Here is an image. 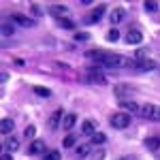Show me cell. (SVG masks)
<instances>
[{
  "label": "cell",
  "instance_id": "cell-1",
  "mask_svg": "<svg viewBox=\"0 0 160 160\" xmlns=\"http://www.w3.org/2000/svg\"><path fill=\"white\" fill-rule=\"evenodd\" d=\"M86 58L88 60H94L96 64L109 66V68H124V66L130 68V64H132L130 58H126L122 53H115V51H107V49H88Z\"/></svg>",
  "mask_w": 160,
  "mask_h": 160
},
{
  "label": "cell",
  "instance_id": "cell-2",
  "mask_svg": "<svg viewBox=\"0 0 160 160\" xmlns=\"http://www.w3.org/2000/svg\"><path fill=\"white\" fill-rule=\"evenodd\" d=\"M109 122L113 128H118V130H124V128H128L130 122H132V118H130V113H126V111H118V113H113L109 118Z\"/></svg>",
  "mask_w": 160,
  "mask_h": 160
},
{
  "label": "cell",
  "instance_id": "cell-3",
  "mask_svg": "<svg viewBox=\"0 0 160 160\" xmlns=\"http://www.w3.org/2000/svg\"><path fill=\"white\" fill-rule=\"evenodd\" d=\"M141 115L152 122H160V107L154 102H145V105H141Z\"/></svg>",
  "mask_w": 160,
  "mask_h": 160
},
{
  "label": "cell",
  "instance_id": "cell-4",
  "mask_svg": "<svg viewBox=\"0 0 160 160\" xmlns=\"http://www.w3.org/2000/svg\"><path fill=\"white\" fill-rule=\"evenodd\" d=\"M105 13H107V4H98V7H94V9H92V13H90V15L86 17V22H88V24H92V22H98V19L102 17V15H105Z\"/></svg>",
  "mask_w": 160,
  "mask_h": 160
},
{
  "label": "cell",
  "instance_id": "cell-5",
  "mask_svg": "<svg viewBox=\"0 0 160 160\" xmlns=\"http://www.w3.org/2000/svg\"><path fill=\"white\" fill-rule=\"evenodd\" d=\"M130 68H135V71H152V68H156V62L154 60H132Z\"/></svg>",
  "mask_w": 160,
  "mask_h": 160
},
{
  "label": "cell",
  "instance_id": "cell-6",
  "mask_svg": "<svg viewBox=\"0 0 160 160\" xmlns=\"http://www.w3.org/2000/svg\"><path fill=\"white\" fill-rule=\"evenodd\" d=\"M11 22H13V24L24 26V28H32V26H34V19L26 17V15H22V13H13V15H11Z\"/></svg>",
  "mask_w": 160,
  "mask_h": 160
},
{
  "label": "cell",
  "instance_id": "cell-7",
  "mask_svg": "<svg viewBox=\"0 0 160 160\" xmlns=\"http://www.w3.org/2000/svg\"><path fill=\"white\" fill-rule=\"evenodd\" d=\"M124 17H126V9H122V7H115V9H111V15H109V19H111V26H118L120 22H122Z\"/></svg>",
  "mask_w": 160,
  "mask_h": 160
},
{
  "label": "cell",
  "instance_id": "cell-8",
  "mask_svg": "<svg viewBox=\"0 0 160 160\" xmlns=\"http://www.w3.org/2000/svg\"><path fill=\"white\" fill-rule=\"evenodd\" d=\"M60 122H64V111H62V109H56L53 113H51V118H49V122H47V126H49L51 130H56Z\"/></svg>",
  "mask_w": 160,
  "mask_h": 160
},
{
  "label": "cell",
  "instance_id": "cell-9",
  "mask_svg": "<svg viewBox=\"0 0 160 160\" xmlns=\"http://www.w3.org/2000/svg\"><path fill=\"white\" fill-rule=\"evenodd\" d=\"M120 107L124 111H130V113H137V115H141V105L135 102V100H122L120 102Z\"/></svg>",
  "mask_w": 160,
  "mask_h": 160
},
{
  "label": "cell",
  "instance_id": "cell-10",
  "mask_svg": "<svg viewBox=\"0 0 160 160\" xmlns=\"http://www.w3.org/2000/svg\"><path fill=\"white\" fill-rule=\"evenodd\" d=\"M141 41H143V34H141L139 30H128V32H126V43H128V45H139Z\"/></svg>",
  "mask_w": 160,
  "mask_h": 160
},
{
  "label": "cell",
  "instance_id": "cell-11",
  "mask_svg": "<svg viewBox=\"0 0 160 160\" xmlns=\"http://www.w3.org/2000/svg\"><path fill=\"white\" fill-rule=\"evenodd\" d=\"M81 132L83 135H96V122L94 120H83L81 122Z\"/></svg>",
  "mask_w": 160,
  "mask_h": 160
},
{
  "label": "cell",
  "instance_id": "cell-12",
  "mask_svg": "<svg viewBox=\"0 0 160 160\" xmlns=\"http://www.w3.org/2000/svg\"><path fill=\"white\" fill-rule=\"evenodd\" d=\"M43 149H45V143H43V141H32V143L28 145V154H30V156H37Z\"/></svg>",
  "mask_w": 160,
  "mask_h": 160
},
{
  "label": "cell",
  "instance_id": "cell-13",
  "mask_svg": "<svg viewBox=\"0 0 160 160\" xmlns=\"http://www.w3.org/2000/svg\"><path fill=\"white\" fill-rule=\"evenodd\" d=\"M143 145H145L148 149H152V152L160 148V137H148V139L143 141Z\"/></svg>",
  "mask_w": 160,
  "mask_h": 160
},
{
  "label": "cell",
  "instance_id": "cell-14",
  "mask_svg": "<svg viewBox=\"0 0 160 160\" xmlns=\"http://www.w3.org/2000/svg\"><path fill=\"white\" fill-rule=\"evenodd\" d=\"M66 13H68V9H66L64 4H53V7H51V15H56V17H60V19H64Z\"/></svg>",
  "mask_w": 160,
  "mask_h": 160
},
{
  "label": "cell",
  "instance_id": "cell-15",
  "mask_svg": "<svg viewBox=\"0 0 160 160\" xmlns=\"http://www.w3.org/2000/svg\"><path fill=\"white\" fill-rule=\"evenodd\" d=\"M0 132H2V135H11L13 132V120H7V118H4V120L0 122Z\"/></svg>",
  "mask_w": 160,
  "mask_h": 160
},
{
  "label": "cell",
  "instance_id": "cell-16",
  "mask_svg": "<svg viewBox=\"0 0 160 160\" xmlns=\"http://www.w3.org/2000/svg\"><path fill=\"white\" fill-rule=\"evenodd\" d=\"M75 124H77V115H75V113H68V115H64V122H62V126H64L66 130H71Z\"/></svg>",
  "mask_w": 160,
  "mask_h": 160
},
{
  "label": "cell",
  "instance_id": "cell-17",
  "mask_svg": "<svg viewBox=\"0 0 160 160\" xmlns=\"http://www.w3.org/2000/svg\"><path fill=\"white\" fill-rule=\"evenodd\" d=\"M32 90L37 92L38 96H43V98H49V96H51V90H49V88H43V86H34V88H32Z\"/></svg>",
  "mask_w": 160,
  "mask_h": 160
},
{
  "label": "cell",
  "instance_id": "cell-18",
  "mask_svg": "<svg viewBox=\"0 0 160 160\" xmlns=\"http://www.w3.org/2000/svg\"><path fill=\"white\" fill-rule=\"evenodd\" d=\"M107 141V137L102 135V132H96V135H92V143L90 145H100V143H105Z\"/></svg>",
  "mask_w": 160,
  "mask_h": 160
},
{
  "label": "cell",
  "instance_id": "cell-19",
  "mask_svg": "<svg viewBox=\"0 0 160 160\" xmlns=\"http://www.w3.org/2000/svg\"><path fill=\"white\" fill-rule=\"evenodd\" d=\"M7 149H9V152H17V149H19V141H17L15 137H11V139L7 141Z\"/></svg>",
  "mask_w": 160,
  "mask_h": 160
},
{
  "label": "cell",
  "instance_id": "cell-20",
  "mask_svg": "<svg viewBox=\"0 0 160 160\" xmlns=\"http://www.w3.org/2000/svg\"><path fill=\"white\" fill-rule=\"evenodd\" d=\"M90 154V145H79L77 148V158H86Z\"/></svg>",
  "mask_w": 160,
  "mask_h": 160
},
{
  "label": "cell",
  "instance_id": "cell-21",
  "mask_svg": "<svg viewBox=\"0 0 160 160\" xmlns=\"http://www.w3.org/2000/svg\"><path fill=\"white\" fill-rule=\"evenodd\" d=\"M43 160H60V152L58 149H51V152H47L43 156Z\"/></svg>",
  "mask_w": 160,
  "mask_h": 160
},
{
  "label": "cell",
  "instance_id": "cell-22",
  "mask_svg": "<svg viewBox=\"0 0 160 160\" xmlns=\"http://www.w3.org/2000/svg\"><path fill=\"white\" fill-rule=\"evenodd\" d=\"M88 77H90L92 81H98V83H105V81H107V79H105L100 73H88Z\"/></svg>",
  "mask_w": 160,
  "mask_h": 160
},
{
  "label": "cell",
  "instance_id": "cell-23",
  "mask_svg": "<svg viewBox=\"0 0 160 160\" xmlns=\"http://www.w3.org/2000/svg\"><path fill=\"white\" fill-rule=\"evenodd\" d=\"M75 141H77V139H75L73 135H68V137H64L62 145H64V148H73V145H75Z\"/></svg>",
  "mask_w": 160,
  "mask_h": 160
},
{
  "label": "cell",
  "instance_id": "cell-24",
  "mask_svg": "<svg viewBox=\"0 0 160 160\" xmlns=\"http://www.w3.org/2000/svg\"><path fill=\"white\" fill-rule=\"evenodd\" d=\"M60 26L64 28V30H73L75 28V24L71 22V19H60Z\"/></svg>",
  "mask_w": 160,
  "mask_h": 160
},
{
  "label": "cell",
  "instance_id": "cell-25",
  "mask_svg": "<svg viewBox=\"0 0 160 160\" xmlns=\"http://www.w3.org/2000/svg\"><path fill=\"white\" fill-rule=\"evenodd\" d=\"M143 9L149 11V13H154L156 9H158V2H145V4H143Z\"/></svg>",
  "mask_w": 160,
  "mask_h": 160
},
{
  "label": "cell",
  "instance_id": "cell-26",
  "mask_svg": "<svg viewBox=\"0 0 160 160\" xmlns=\"http://www.w3.org/2000/svg\"><path fill=\"white\" fill-rule=\"evenodd\" d=\"M107 38H109V41H118V38H120V32H118L115 28H111L109 34H107Z\"/></svg>",
  "mask_w": 160,
  "mask_h": 160
},
{
  "label": "cell",
  "instance_id": "cell-27",
  "mask_svg": "<svg viewBox=\"0 0 160 160\" xmlns=\"http://www.w3.org/2000/svg\"><path fill=\"white\" fill-rule=\"evenodd\" d=\"M88 38H90L88 32H77V34H75V41H88Z\"/></svg>",
  "mask_w": 160,
  "mask_h": 160
},
{
  "label": "cell",
  "instance_id": "cell-28",
  "mask_svg": "<svg viewBox=\"0 0 160 160\" xmlns=\"http://www.w3.org/2000/svg\"><path fill=\"white\" fill-rule=\"evenodd\" d=\"M34 132H37V128H34V126H28V128H26V132H24V135L28 137V139H32V137H34Z\"/></svg>",
  "mask_w": 160,
  "mask_h": 160
},
{
  "label": "cell",
  "instance_id": "cell-29",
  "mask_svg": "<svg viewBox=\"0 0 160 160\" xmlns=\"http://www.w3.org/2000/svg\"><path fill=\"white\" fill-rule=\"evenodd\" d=\"M2 32H4V34H11V32H13V26L4 22V24H2Z\"/></svg>",
  "mask_w": 160,
  "mask_h": 160
},
{
  "label": "cell",
  "instance_id": "cell-30",
  "mask_svg": "<svg viewBox=\"0 0 160 160\" xmlns=\"http://www.w3.org/2000/svg\"><path fill=\"white\" fill-rule=\"evenodd\" d=\"M102 158H105V152H102V149H98V152L92 156V160H102Z\"/></svg>",
  "mask_w": 160,
  "mask_h": 160
},
{
  "label": "cell",
  "instance_id": "cell-31",
  "mask_svg": "<svg viewBox=\"0 0 160 160\" xmlns=\"http://www.w3.org/2000/svg\"><path fill=\"white\" fill-rule=\"evenodd\" d=\"M30 9H32V13H34V15H41V7H38V4H32V7H30Z\"/></svg>",
  "mask_w": 160,
  "mask_h": 160
},
{
  "label": "cell",
  "instance_id": "cell-32",
  "mask_svg": "<svg viewBox=\"0 0 160 160\" xmlns=\"http://www.w3.org/2000/svg\"><path fill=\"white\" fill-rule=\"evenodd\" d=\"M118 160H135L132 156H122V158H118Z\"/></svg>",
  "mask_w": 160,
  "mask_h": 160
},
{
  "label": "cell",
  "instance_id": "cell-33",
  "mask_svg": "<svg viewBox=\"0 0 160 160\" xmlns=\"http://www.w3.org/2000/svg\"><path fill=\"white\" fill-rule=\"evenodd\" d=\"M2 160H11V154H2Z\"/></svg>",
  "mask_w": 160,
  "mask_h": 160
}]
</instances>
